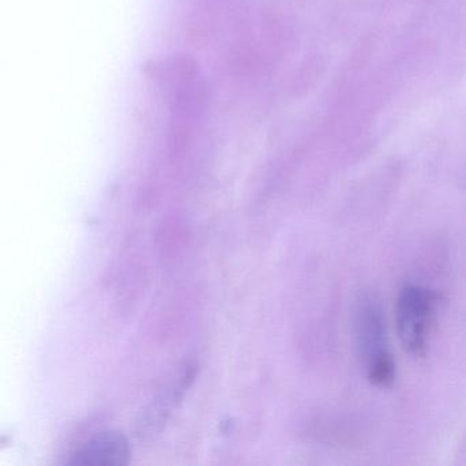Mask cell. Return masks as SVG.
<instances>
[{"mask_svg":"<svg viewBox=\"0 0 466 466\" xmlns=\"http://www.w3.org/2000/svg\"><path fill=\"white\" fill-rule=\"evenodd\" d=\"M441 304V296L421 285L400 289L395 308V324L403 350L409 356H427L431 335Z\"/></svg>","mask_w":466,"mask_h":466,"instance_id":"obj_1","label":"cell"},{"mask_svg":"<svg viewBox=\"0 0 466 466\" xmlns=\"http://www.w3.org/2000/svg\"><path fill=\"white\" fill-rule=\"evenodd\" d=\"M356 339L364 360L365 370L380 360L391 357L387 345L386 320L383 308L375 297L367 294L356 309Z\"/></svg>","mask_w":466,"mask_h":466,"instance_id":"obj_2","label":"cell"},{"mask_svg":"<svg viewBox=\"0 0 466 466\" xmlns=\"http://www.w3.org/2000/svg\"><path fill=\"white\" fill-rule=\"evenodd\" d=\"M78 457V463H122L127 457V443L119 435L102 436L91 441Z\"/></svg>","mask_w":466,"mask_h":466,"instance_id":"obj_3","label":"cell"}]
</instances>
